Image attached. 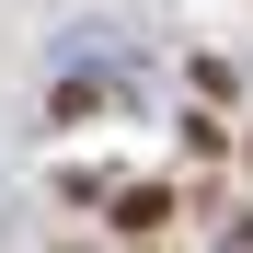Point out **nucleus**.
Instances as JSON below:
<instances>
[{"label": "nucleus", "instance_id": "f257e3e1", "mask_svg": "<svg viewBox=\"0 0 253 253\" xmlns=\"http://www.w3.org/2000/svg\"><path fill=\"white\" fill-rule=\"evenodd\" d=\"M115 219H126V230H161V219H173V196H161V184H126V196H115Z\"/></svg>", "mask_w": 253, "mask_h": 253}]
</instances>
